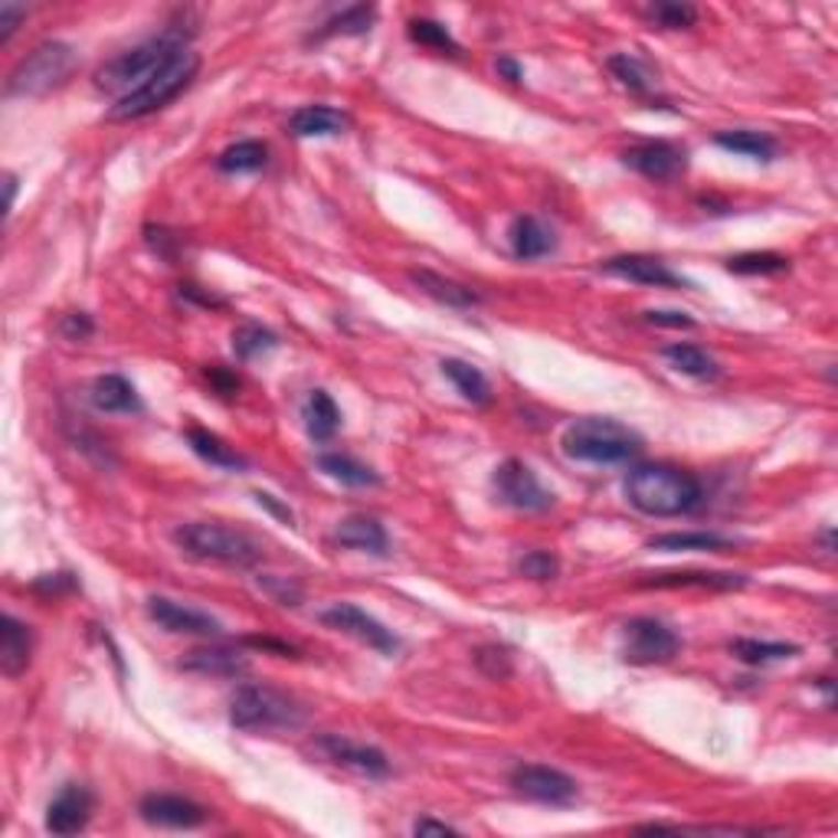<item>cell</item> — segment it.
<instances>
[{
    "instance_id": "obj_43",
    "label": "cell",
    "mask_w": 838,
    "mask_h": 838,
    "mask_svg": "<svg viewBox=\"0 0 838 838\" xmlns=\"http://www.w3.org/2000/svg\"><path fill=\"white\" fill-rule=\"evenodd\" d=\"M259 587H262L269 597H276L282 606H299V600H302V590H299L296 583H289V580H279V577H262Z\"/></svg>"
},
{
    "instance_id": "obj_6",
    "label": "cell",
    "mask_w": 838,
    "mask_h": 838,
    "mask_svg": "<svg viewBox=\"0 0 838 838\" xmlns=\"http://www.w3.org/2000/svg\"><path fill=\"white\" fill-rule=\"evenodd\" d=\"M79 56L69 43L63 40H46L36 50H30L7 76V96H46L60 86H66V79L76 73Z\"/></svg>"
},
{
    "instance_id": "obj_28",
    "label": "cell",
    "mask_w": 838,
    "mask_h": 838,
    "mask_svg": "<svg viewBox=\"0 0 838 838\" xmlns=\"http://www.w3.org/2000/svg\"><path fill=\"white\" fill-rule=\"evenodd\" d=\"M318 469H321L327 479H334V482H341V485H351V488L380 485V475H377L370 465H364L361 459L344 455V452H321V455H318Z\"/></svg>"
},
{
    "instance_id": "obj_44",
    "label": "cell",
    "mask_w": 838,
    "mask_h": 838,
    "mask_svg": "<svg viewBox=\"0 0 838 838\" xmlns=\"http://www.w3.org/2000/svg\"><path fill=\"white\" fill-rule=\"evenodd\" d=\"M178 292H181V299H184V302H194V305H201V309H226V299L213 296V292L201 289V286H194V282H184Z\"/></svg>"
},
{
    "instance_id": "obj_20",
    "label": "cell",
    "mask_w": 838,
    "mask_h": 838,
    "mask_svg": "<svg viewBox=\"0 0 838 838\" xmlns=\"http://www.w3.org/2000/svg\"><path fill=\"white\" fill-rule=\"evenodd\" d=\"M407 276H410V282L417 286L422 296H429L432 302H439L445 309L469 312V309L482 305V296L475 289H469L462 282H452V279H445V276H439L432 269H410Z\"/></svg>"
},
{
    "instance_id": "obj_21",
    "label": "cell",
    "mask_w": 838,
    "mask_h": 838,
    "mask_svg": "<svg viewBox=\"0 0 838 838\" xmlns=\"http://www.w3.org/2000/svg\"><path fill=\"white\" fill-rule=\"evenodd\" d=\"M347 125L351 118L331 105H302L289 118V131L296 138H334V135H344Z\"/></svg>"
},
{
    "instance_id": "obj_25",
    "label": "cell",
    "mask_w": 838,
    "mask_h": 838,
    "mask_svg": "<svg viewBox=\"0 0 838 838\" xmlns=\"http://www.w3.org/2000/svg\"><path fill=\"white\" fill-rule=\"evenodd\" d=\"M508 239H512V253H515L518 259H524V262L544 259V256L554 249V233H550V226H544L537 216H518V219L512 223Z\"/></svg>"
},
{
    "instance_id": "obj_29",
    "label": "cell",
    "mask_w": 838,
    "mask_h": 838,
    "mask_svg": "<svg viewBox=\"0 0 838 838\" xmlns=\"http://www.w3.org/2000/svg\"><path fill=\"white\" fill-rule=\"evenodd\" d=\"M439 367H442V374L455 384V390H459L469 404L485 407V404L492 400V384H488V377H485L475 364L459 361V357H445Z\"/></svg>"
},
{
    "instance_id": "obj_14",
    "label": "cell",
    "mask_w": 838,
    "mask_h": 838,
    "mask_svg": "<svg viewBox=\"0 0 838 838\" xmlns=\"http://www.w3.org/2000/svg\"><path fill=\"white\" fill-rule=\"evenodd\" d=\"M96 809V796L83 783H66L53 803L46 806V832L53 836H76L89 826Z\"/></svg>"
},
{
    "instance_id": "obj_18",
    "label": "cell",
    "mask_w": 838,
    "mask_h": 838,
    "mask_svg": "<svg viewBox=\"0 0 838 838\" xmlns=\"http://www.w3.org/2000/svg\"><path fill=\"white\" fill-rule=\"evenodd\" d=\"M184 672L194 675H207V678H243L249 672V658L239 648L229 645H207V648H194L181 658Z\"/></svg>"
},
{
    "instance_id": "obj_32",
    "label": "cell",
    "mask_w": 838,
    "mask_h": 838,
    "mask_svg": "<svg viewBox=\"0 0 838 838\" xmlns=\"http://www.w3.org/2000/svg\"><path fill=\"white\" fill-rule=\"evenodd\" d=\"M715 144L724 148V151H733V154L753 158V161H773V158L780 154L776 138H770V135H763V131H746V128L718 131V135H715Z\"/></svg>"
},
{
    "instance_id": "obj_4",
    "label": "cell",
    "mask_w": 838,
    "mask_h": 838,
    "mask_svg": "<svg viewBox=\"0 0 838 838\" xmlns=\"http://www.w3.org/2000/svg\"><path fill=\"white\" fill-rule=\"evenodd\" d=\"M201 73V56L184 46L178 50L164 66H158L135 93H128L125 99L108 108V118L111 121H135V118H144V115H154L158 108H164L168 103H174Z\"/></svg>"
},
{
    "instance_id": "obj_2",
    "label": "cell",
    "mask_w": 838,
    "mask_h": 838,
    "mask_svg": "<svg viewBox=\"0 0 838 838\" xmlns=\"http://www.w3.org/2000/svg\"><path fill=\"white\" fill-rule=\"evenodd\" d=\"M560 449L573 462H593V465H620L635 459L645 442L626 422L610 417H583L570 422L560 436Z\"/></svg>"
},
{
    "instance_id": "obj_51",
    "label": "cell",
    "mask_w": 838,
    "mask_h": 838,
    "mask_svg": "<svg viewBox=\"0 0 838 838\" xmlns=\"http://www.w3.org/2000/svg\"><path fill=\"white\" fill-rule=\"evenodd\" d=\"M413 832H417V836H455V829H452V826H445V823H432V819H419L417 826H413Z\"/></svg>"
},
{
    "instance_id": "obj_54",
    "label": "cell",
    "mask_w": 838,
    "mask_h": 838,
    "mask_svg": "<svg viewBox=\"0 0 838 838\" xmlns=\"http://www.w3.org/2000/svg\"><path fill=\"white\" fill-rule=\"evenodd\" d=\"M13 197H17V178L7 174V207H13Z\"/></svg>"
},
{
    "instance_id": "obj_24",
    "label": "cell",
    "mask_w": 838,
    "mask_h": 838,
    "mask_svg": "<svg viewBox=\"0 0 838 838\" xmlns=\"http://www.w3.org/2000/svg\"><path fill=\"white\" fill-rule=\"evenodd\" d=\"M89 400L99 413H141V397L121 374H103L93 384Z\"/></svg>"
},
{
    "instance_id": "obj_53",
    "label": "cell",
    "mask_w": 838,
    "mask_h": 838,
    "mask_svg": "<svg viewBox=\"0 0 838 838\" xmlns=\"http://www.w3.org/2000/svg\"><path fill=\"white\" fill-rule=\"evenodd\" d=\"M498 73L508 79V83H522V66L515 63V60H498Z\"/></svg>"
},
{
    "instance_id": "obj_3",
    "label": "cell",
    "mask_w": 838,
    "mask_h": 838,
    "mask_svg": "<svg viewBox=\"0 0 838 838\" xmlns=\"http://www.w3.org/2000/svg\"><path fill=\"white\" fill-rule=\"evenodd\" d=\"M187 46V33L181 26H168L164 33L118 53L115 60L103 63L96 69V89L99 93H108V96H118L125 99L128 93H135L158 66H164L178 50Z\"/></svg>"
},
{
    "instance_id": "obj_13",
    "label": "cell",
    "mask_w": 838,
    "mask_h": 838,
    "mask_svg": "<svg viewBox=\"0 0 838 838\" xmlns=\"http://www.w3.org/2000/svg\"><path fill=\"white\" fill-rule=\"evenodd\" d=\"M138 816L158 829H197L210 819V813L201 803L178 793H148L138 803Z\"/></svg>"
},
{
    "instance_id": "obj_23",
    "label": "cell",
    "mask_w": 838,
    "mask_h": 838,
    "mask_svg": "<svg viewBox=\"0 0 838 838\" xmlns=\"http://www.w3.org/2000/svg\"><path fill=\"white\" fill-rule=\"evenodd\" d=\"M334 540L341 547H351V550H364V554H377L384 557L390 540H387V530L377 518H367V515H351L344 522L334 527Z\"/></svg>"
},
{
    "instance_id": "obj_36",
    "label": "cell",
    "mask_w": 838,
    "mask_h": 838,
    "mask_svg": "<svg viewBox=\"0 0 838 838\" xmlns=\"http://www.w3.org/2000/svg\"><path fill=\"white\" fill-rule=\"evenodd\" d=\"M272 347H279V337L269 327L256 324V321H246L233 331V354L239 361H253V357H259Z\"/></svg>"
},
{
    "instance_id": "obj_42",
    "label": "cell",
    "mask_w": 838,
    "mask_h": 838,
    "mask_svg": "<svg viewBox=\"0 0 838 838\" xmlns=\"http://www.w3.org/2000/svg\"><path fill=\"white\" fill-rule=\"evenodd\" d=\"M93 331H96V324H93V318L83 312H69L60 318V334L63 337H69V341H89L93 337Z\"/></svg>"
},
{
    "instance_id": "obj_40",
    "label": "cell",
    "mask_w": 838,
    "mask_h": 838,
    "mask_svg": "<svg viewBox=\"0 0 838 838\" xmlns=\"http://www.w3.org/2000/svg\"><path fill=\"white\" fill-rule=\"evenodd\" d=\"M652 20H658V26L665 30H688L698 23V10L691 3H655L652 10Z\"/></svg>"
},
{
    "instance_id": "obj_17",
    "label": "cell",
    "mask_w": 838,
    "mask_h": 838,
    "mask_svg": "<svg viewBox=\"0 0 838 838\" xmlns=\"http://www.w3.org/2000/svg\"><path fill=\"white\" fill-rule=\"evenodd\" d=\"M148 616L161 628L174 632V635H201V638H210V635L223 632L219 620H213L210 613L194 610V606H184V603L168 600V597H151L148 600Z\"/></svg>"
},
{
    "instance_id": "obj_27",
    "label": "cell",
    "mask_w": 838,
    "mask_h": 838,
    "mask_svg": "<svg viewBox=\"0 0 838 838\" xmlns=\"http://www.w3.org/2000/svg\"><path fill=\"white\" fill-rule=\"evenodd\" d=\"M803 648L796 642H766V638H733L731 655L750 668H766L786 658H796Z\"/></svg>"
},
{
    "instance_id": "obj_47",
    "label": "cell",
    "mask_w": 838,
    "mask_h": 838,
    "mask_svg": "<svg viewBox=\"0 0 838 838\" xmlns=\"http://www.w3.org/2000/svg\"><path fill=\"white\" fill-rule=\"evenodd\" d=\"M144 239H148V243H151V249H154V253H161L164 259H171V256H174L178 236H171L164 226H148V229H144Z\"/></svg>"
},
{
    "instance_id": "obj_31",
    "label": "cell",
    "mask_w": 838,
    "mask_h": 838,
    "mask_svg": "<svg viewBox=\"0 0 838 838\" xmlns=\"http://www.w3.org/2000/svg\"><path fill=\"white\" fill-rule=\"evenodd\" d=\"M302 419H305V429H309L314 442H327L341 429V410H337V404L331 400L327 390H312L309 394V400L302 404Z\"/></svg>"
},
{
    "instance_id": "obj_7",
    "label": "cell",
    "mask_w": 838,
    "mask_h": 838,
    "mask_svg": "<svg viewBox=\"0 0 838 838\" xmlns=\"http://www.w3.org/2000/svg\"><path fill=\"white\" fill-rule=\"evenodd\" d=\"M302 708L279 688L269 685H239L229 698V724L236 731H286L302 724Z\"/></svg>"
},
{
    "instance_id": "obj_11",
    "label": "cell",
    "mask_w": 838,
    "mask_h": 838,
    "mask_svg": "<svg viewBox=\"0 0 838 838\" xmlns=\"http://www.w3.org/2000/svg\"><path fill=\"white\" fill-rule=\"evenodd\" d=\"M314 750H318L324 760H331V763H337V766H344V770H354V773H361V776H367V780H384V776H390V760H387V753L377 750V746L357 743V740H351V737L321 733V737L314 740Z\"/></svg>"
},
{
    "instance_id": "obj_45",
    "label": "cell",
    "mask_w": 838,
    "mask_h": 838,
    "mask_svg": "<svg viewBox=\"0 0 838 838\" xmlns=\"http://www.w3.org/2000/svg\"><path fill=\"white\" fill-rule=\"evenodd\" d=\"M207 380L219 397H236V390H239V377L226 367H210Z\"/></svg>"
},
{
    "instance_id": "obj_9",
    "label": "cell",
    "mask_w": 838,
    "mask_h": 838,
    "mask_svg": "<svg viewBox=\"0 0 838 838\" xmlns=\"http://www.w3.org/2000/svg\"><path fill=\"white\" fill-rule=\"evenodd\" d=\"M492 488H495V498L515 512H547L554 505V492L540 485V479L522 459H505L492 475Z\"/></svg>"
},
{
    "instance_id": "obj_50",
    "label": "cell",
    "mask_w": 838,
    "mask_h": 838,
    "mask_svg": "<svg viewBox=\"0 0 838 838\" xmlns=\"http://www.w3.org/2000/svg\"><path fill=\"white\" fill-rule=\"evenodd\" d=\"M256 502H259L262 508H269V512H272L276 518H282V522H286V524H292V512H289L286 505H279V502H276V498H272L269 492H256Z\"/></svg>"
},
{
    "instance_id": "obj_22",
    "label": "cell",
    "mask_w": 838,
    "mask_h": 838,
    "mask_svg": "<svg viewBox=\"0 0 838 838\" xmlns=\"http://www.w3.org/2000/svg\"><path fill=\"white\" fill-rule=\"evenodd\" d=\"M33 655V632L17 616H3V632H0V672L7 678H17L26 672Z\"/></svg>"
},
{
    "instance_id": "obj_5",
    "label": "cell",
    "mask_w": 838,
    "mask_h": 838,
    "mask_svg": "<svg viewBox=\"0 0 838 838\" xmlns=\"http://www.w3.org/2000/svg\"><path fill=\"white\" fill-rule=\"evenodd\" d=\"M174 540L178 547L194 557V560H204V563H223V567H256L266 554H262V544L239 530V527H229V524L219 522H191L181 524L174 530Z\"/></svg>"
},
{
    "instance_id": "obj_8",
    "label": "cell",
    "mask_w": 838,
    "mask_h": 838,
    "mask_svg": "<svg viewBox=\"0 0 838 838\" xmlns=\"http://www.w3.org/2000/svg\"><path fill=\"white\" fill-rule=\"evenodd\" d=\"M681 652V638L672 626L652 616L628 620L623 628V658L628 665H662Z\"/></svg>"
},
{
    "instance_id": "obj_46",
    "label": "cell",
    "mask_w": 838,
    "mask_h": 838,
    "mask_svg": "<svg viewBox=\"0 0 838 838\" xmlns=\"http://www.w3.org/2000/svg\"><path fill=\"white\" fill-rule=\"evenodd\" d=\"M26 17L23 3H0V40L7 43L13 36V30L20 26V20Z\"/></svg>"
},
{
    "instance_id": "obj_35",
    "label": "cell",
    "mask_w": 838,
    "mask_h": 838,
    "mask_svg": "<svg viewBox=\"0 0 838 838\" xmlns=\"http://www.w3.org/2000/svg\"><path fill=\"white\" fill-rule=\"evenodd\" d=\"M374 17H377V7H367V3L347 7V10H341L337 17H331V20L314 33V40H324V36H364V33L374 26Z\"/></svg>"
},
{
    "instance_id": "obj_19",
    "label": "cell",
    "mask_w": 838,
    "mask_h": 838,
    "mask_svg": "<svg viewBox=\"0 0 838 838\" xmlns=\"http://www.w3.org/2000/svg\"><path fill=\"white\" fill-rule=\"evenodd\" d=\"M746 577L728 573V570H662V573H645L638 587H658V590H675V587H701V590H740Z\"/></svg>"
},
{
    "instance_id": "obj_10",
    "label": "cell",
    "mask_w": 838,
    "mask_h": 838,
    "mask_svg": "<svg viewBox=\"0 0 838 838\" xmlns=\"http://www.w3.org/2000/svg\"><path fill=\"white\" fill-rule=\"evenodd\" d=\"M512 786L524 799L544 803V806H570L580 796V786L573 776H567L563 770L544 766V763H518L512 770Z\"/></svg>"
},
{
    "instance_id": "obj_48",
    "label": "cell",
    "mask_w": 838,
    "mask_h": 838,
    "mask_svg": "<svg viewBox=\"0 0 838 838\" xmlns=\"http://www.w3.org/2000/svg\"><path fill=\"white\" fill-rule=\"evenodd\" d=\"M645 321L648 324H658V327H695V318H688L685 312H645Z\"/></svg>"
},
{
    "instance_id": "obj_15",
    "label": "cell",
    "mask_w": 838,
    "mask_h": 838,
    "mask_svg": "<svg viewBox=\"0 0 838 838\" xmlns=\"http://www.w3.org/2000/svg\"><path fill=\"white\" fill-rule=\"evenodd\" d=\"M623 164L648 181H675L678 174H685L688 158L681 148H675L668 141H642V144H632L623 154Z\"/></svg>"
},
{
    "instance_id": "obj_39",
    "label": "cell",
    "mask_w": 838,
    "mask_h": 838,
    "mask_svg": "<svg viewBox=\"0 0 838 838\" xmlns=\"http://www.w3.org/2000/svg\"><path fill=\"white\" fill-rule=\"evenodd\" d=\"M610 73L626 86L628 93L645 96V93L652 89V69H648L638 56H632V53H616V56H610Z\"/></svg>"
},
{
    "instance_id": "obj_38",
    "label": "cell",
    "mask_w": 838,
    "mask_h": 838,
    "mask_svg": "<svg viewBox=\"0 0 838 838\" xmlns=\"http://www.w3.org/2000/svg\"><path fill=\"white\" fill-rule=\"evenodd\" d=\"M728 269L737 276H780L789 272V259L780 253H740L728 259Z\"/></svg>"
},
{
    "instance_id": "obj_41",
    "label": "cell",
    "mask_w": 838,
    "mask_h": 838,
    "mask_svg": "<svg viewBox=\"0 0 838 838\" xmlns=\"http://www.w3.org/2000/svg\"><path fill=\"white\" fill-rule=\"evenodd\" d=\"M518 573L527 580H554L560 573V560L550 550H527L518 560Z\"/></svg>"
},
{
    "instance_id": "obj_33",
    "label": "cell",
    "mask_w": 838,
    "mask_h": 838,
    "mask_svg": "<svg viewBox=\"0 0 838 838\" xmlns=\"http://www.w3.org/2000/svg\"><path fill=\"white\" fill-rule=\"evenodd\" d=\"M733 547V537L715 534V530H672V534H658L648 540V550H728Z\"/></svg>"
},
{
    "instance_id": "obj_12",
    "label": "cell",
    "mask_w": 838,
    "mask_h": 838,
    "mask_svg": "<svg viewBox=\"0 0 838 838\" xmlns=\"http://www.w3.org/2000/svg\"><path fill=\"white\" fill-rule=\"evenodd\" d=\"M321 623L327 628H337L344 635H354L357 642H364L367 648L380 652V655H394L400 648V638L384 626L380 620H374L370 613H364L354 603H334L321 613Z\"/></svg>"
},
{
    "instance_id": "obj_30",
    "label": "cell",
    "mask_w": 838,
    "mask_h": 838,
    "mask_svg": "<svg viewBox=\"0 0 838 838\" xmlns=\"http://www.w3.org/2000/svg\"><path fill=\"white\" fill-rule=\"evenodd\" d=\"M187 445L210 462V465H216V469H233V472H239V469H246L249 462H246V455H239L233 445H226L216 432H210V429H201V426H191L187 429Z\"/></svg>"
},
{
    "instance_id": "obj_34",
    "label": "cell",
    "mask_w": 838,
    "mask_h": 838,
    "mask_svg": "<svg viewBox=\"0 0 838 838\" xmlns=\"http://www.w3.org/2000/svg\"><path fill=\"white\" fill-rule=\"evenodd\" d=\"M269 161V148L256 138H246V141H236L229 144L219 158H216V168L223 174H256L262 171Z\"/></svg>"
},
{
    "instance_id": "obj_16",
    "label": "cell",
    "mask_w": 838,
    "mask_h": 838,
    "mask_svg": "<svg viewBox=\"0 0 838 838\" xmlns=\"http://www.w3.org/2000/svg\"><path fill=\"white\" fill-rule=\"evenodd\" d=\"M603 272L626 279L635 286H648V289H685L691 286L688 279H681L678 272H672L662 259L655 256H642V253H626V256H613L603 262Z\"/></svg>"
},
{
    "instance_id": "obj_26",
    "label": "cell",
    "mask_w": 838,
    "mask_h": 838,
    "mask_svg": "<svg viewBox=\"0 0 838 838\" xmlns=\"http://www.w3.org/2000/svg\"><path fill=\"white\" fill-rule=\"evenodd\" d=\"M662 357H665L675 370H681V374H688V377H695V380H718V377H721L718 361H715L705 347H698V344H688V341L665 344V347H662Z\"/></svg>"
},
{
    "instance_id": "obj_52",
    "label": "cell",
    "mask_w": 838,
    "mask_h": 838,
    "mask_svg": "<svg viewBox=\"0 0 838 838\" xmlns=\"http://www.w3.org/2000/svg\"><path fill=\"white\" fill-rule=\"evenodd\" d=\"M249 645H256V648H269V652H276V655H292V645H286V642H276V638H249Z\"/></svg>"
},
{
    "instance_id": "obj_1",
    "label": "cell",
    "mask_w": 838,
    "mask_h": 838,
    "mask_svg": "<svg viewBox=\"0 0 838 838\" xmlns=\"http://www.w3.org/2000/svg\"><path fill=\"white\" fill-rule=\"evenodd\" d=\"M626 498L635 512L648 518H678V515L695 512L705 492L691 472L665 465V462H645L628 472Z\"/></svg>"
},
{
    "instance_id": "obj_49",
    "label": "cell",
    "mask_w": 838,
    "mask_h": 838,
    "mask_svg": "<svg viewBox=\"0 0 838 838\" xmlns=\"http://www.w3.org/2000/svg\"><path fill=\"white\" fill-rule=\"evenodd\" d=\"M73 590V577L69 573H50V577H43V580H36L33 583V590H46V593H56V590Z\"/></svg>"
},
{
    "instance_id": "obj_37",
    "label": "cell",
    "mask_w": 838,
    "mask_h": 838,
    "mask_svg": "<svg viewBox=\"0 0 838 838\" xmlns=\"http://www.w3.org/2000/svg\"><path fill=\"white\" fill-rule=\"evenodd\" d=\"M407 33H410V40L419 43V46H426V50H436V53H459V43H455V36L449 33V26L445 23H439V20H429V17H417V20H410L407 23Z\"/></svg>"
}]
</instances>
